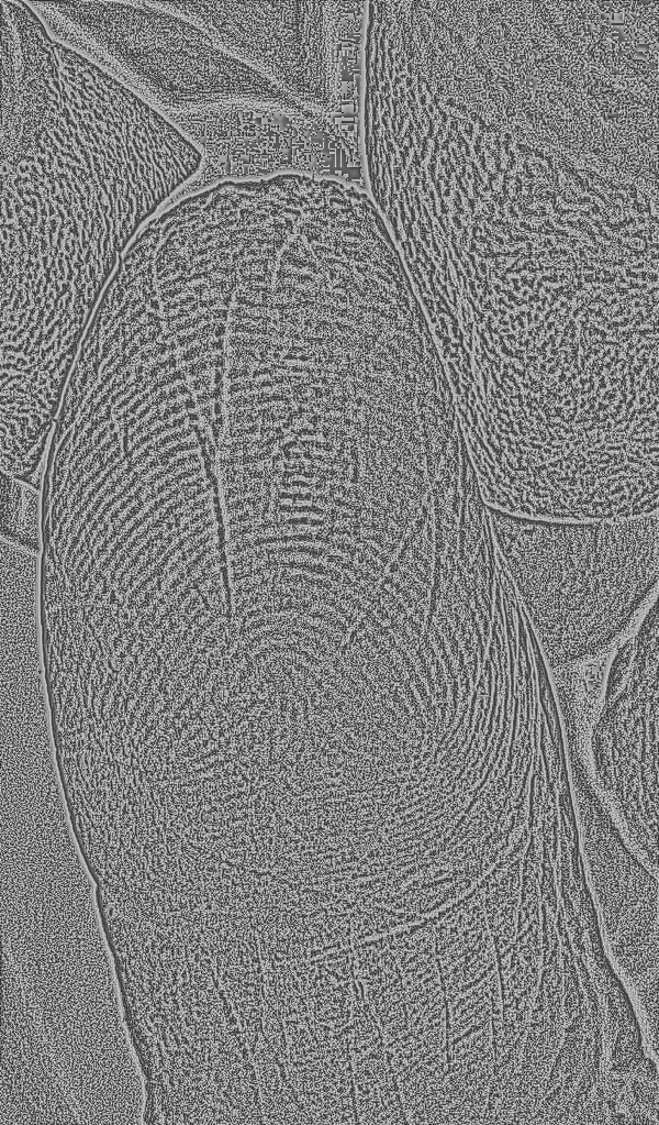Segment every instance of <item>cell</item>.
Masks as SVG:
<instances>
[{
	"label": "cell",
	"instance_id": "cell-1",
	"mask_svg": "<svg viewBox=\"0 0 659 1125\" xmlns=\"http://www.w3.org/2000/svg\"><path fill=\"white\" fill-rule=\"evenodd\" d=\"M0 12L2 266L102 286L203 156L29 2Z\"/></svg>",
	"mask_w": 659,
	"mask_h": 1125
},
{
	"label": "cell",
	"instance_id": "cell-2",
	"mask_svg": "<svg viewBox=\"0 0 659 1125\" xmlns=\"http://www.w3.org/2000/svg\"><path fill=\"white\" fill-rule=\"evenodd\" d=\"M213 519L170 495L132 489L75 510L44 536L46 659L118 673L197 655L230 621Z\"/></svg>",
	"mask_w": 659,
	"mask_h": 1125
},
{
	"label": "cell",
	"instance_id": "cell-3",
	"mask_svg": "<svg viewBox=\"0 0 659 1125\" xmlns=\"http://www.w3.org/2000/svg\"><path fill=\"white\" fill-rule=\"evenodd\" d=\"M489 514L549 670L611 649L658 583V510L593 521Z\"/></svg>",
	"mask_w": 659,
	"mask_h": 1125
},
{
	"label": "cell",
	"instance_id": "cell-4",
	"mask_svg": "<svg viewBox=\"0 0 659 1125\" xmlns=\"http://www.w3.org/2000/svg\"><path fill=\"white\" fill-rule=\"evenodd\" d=\"M47 30L160 110L305 108L192 21L154 1H31Z\"/></svg>",
	"mask_w": 659,
	"mask_h": 1125
},
{
	"label": "cell",
	"instance_id": "cell-5",
	"mask_svg": "<svg viewBox=\"0 0 659 1125\" xmlns=\"http://www.w3.org/2000/svg\"><path fill=\"white\" fill-rule=\"evenodd\" d=\"M308 109L361 119L367 1H154Z\"/></svg>",
	"mask_w": 659,
	"mask_h": 1125
},
{
	"label": "cell",
	"instance_id": "cell-6",
	"mask_svg": "<svg viewBox=\"0 0 659 1125\" xmlns=\"http://www.w3.org/2000/svg\"><path fill=\"white\" fill-rule=\"evenodd\" d=\"M658 602L610 659L589 738L595 786L621 832L658 875Z\"/></svg>",
	"mask_w": 659,
	"mask_h": 1125
},
{
	"label": "cell",
	"instance_id": "cell-7",
	"mask_svg": "<svg viewBox=\"0 0 659 1125\" xmlns=\"http://www.w3.org/2000/svg\"><path fill=\"white\" fill-rule=\"evenodd\" d=\"M164 114L203 156L191 184L198 189L225 179L299 173L367 190L360 119L257 102Z\"/></svg>",
	"mask_w": 659,
	"mask_h": 1125
},
{
	"label": "cell",
	"instance_id": "cell-8",
	"mask_svg": "<svg viewBox=\"0 0 659 1125\" xmlns=\"http://www.w3.org/2000/svg\"><path fill=\"white\" fill-rule=\"evenodd\" d=\"M42 488L1 472V539L42 553Z\"/></svg>",
	"mask_w": 659,
	"mask_h": 1125
},
{
	"label": "cell",
	"instance_id": "cell-9",
	"mask_svg": "<svg viewBox=\"0 0 659 1125\" xmlns=\"http://www.w3.org/2000/svg\"><path fill=\"white\" fill-rule=\"evenodd\" d=\"M451 463H453V462H450V463H448V464H445V467H444L443 470L447 468V467H448V466H449V465H450ZM443 470H442V471H443ZM440 473H442V472H440ZM439 476H440V474H439ZM438 478H439V477H438ZM437 482H438V479H437ZM436 485H437V483H436ZM435 488H436V486H435ZM434 490H435V489H434ZM433 493H434V492H433ZM432 495H433V494H432ZM431 497H432V496H431ZM429 499H431V498H429ZM428 501H429V500H428ZM428 501H427V503H428ZM426 505H427V504H426ZM426 505H425V506H426ZM425 506H424V508H425ZM424 508H423V509H424ZM423 509H422V511H423ZM422 511H421V512H422ZM421 512H420V515H421ZM420 515H418V516H420ZM418 516L416 517V519L418 518ZM416 519H415V520H414V522L412 523V527H413V525L415 523Z\"/></svg>",
	"mask_w": 659,
	"mask_h": 1125
},
{
	"label": "cell",
	"instance_id": "cell-10",
	"mask_svg": "<svg viewBox=\"0 0 659 1125\" xmlns=\"http://www.w3.org/2000/svg\"><path fill=\"white\" fill-rule=\"evenodd\" d=\"M291 424H292V422H290V421H287V422H284V423L282 424V428H283V429H288V428H289V427H290Z\"/></svg>",
	"mask_w": 659,
	"mask_h": 1125
}]
</instances>
